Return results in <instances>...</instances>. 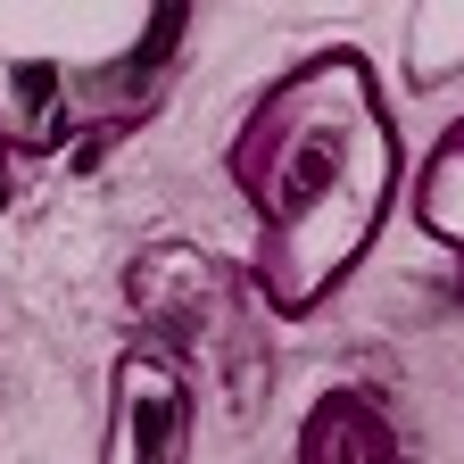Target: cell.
I'll use <instances>...</instances> for the list:
<instances>
[{
	"label": "cell",
	"mask_w": 464,
	"mask_h": 464,
	"mask_svg": "<svg viewBox=\"0 0 464 464\" xmlns=\"http://www.w3.org/2000/svg\"><path fill=\"white\" fill-rule=\"evenodd\" d=\"M224 174L249 208V299L307 324L365 266L406 191V133L382 67L357 42H324L241 108Z\"/></svg>",
	"instance_id": "obj_1"
},
{
	"label": "cell",
	"mask_w": 464,
	"mask_h": 464,
	"mask_svg": "<svg viewBox=\"0 0 464 464\" xmlns=\"http://www.w3.org/2000/svg\"><path fill=\"white\" fill-rule=\"evenodd\" d=\"M191 9L166 0H0V150L67 158L166 108Z\"/></svg>",
	"instance_id": "obj_2"
},
{
	"label": "cell",
	"mask_w": 464,
	"mask_h": 464,
	"mask_svg": "<svg viewBox=\"0 0 464 464\" xmlns=\"http://www.w3.org/2000/svg\"><path fill=\"white\" fill-rule=\"evenodd\" d=\"M191 440H199V398L183 357L166 340H125L108 357L100 464H191Z\"/></svg>",
	"instance_id": "obj_3"
},
{
	"label": "cell",
	"mask_w": 464,
	"mask_h": 464,
	"mask_svg": "<svg viewBox=\"0 0 464 464\" xmlns=\"http://www.w3.org/2000/svg\"><path fill=\"white\" fill-rule=\"evenodd\" d=\"M290 464H406L398 406L365 382H332L307 398L299 431H290Z\"/></svg>",
	"instance_id": "obj_4"
},
{
	"label": "cell",
	"mask_w": 464,
	"mask_h": 464,
	"mask_svg": "<svg viewBox=\"0 0 464 464\" xmlns=\"http://www.w3.org/2000/svg\"><path fill=\"white\" fill-rule=\"evenodd\" d=\"M406 208H415V224L431 232V241L456 257V274H464V116H456V125H440L431 158L415 166V191H406Z\"/></svg>",
	"instance_id": "obj_5"
},
{
	"label": "cell",
	"mask_w": 464,
	"mask_h": 464,
	"mask_svg": "<svg viewBox=\"0 0 464 464\" xmlns=\"http://www.w3.org/2000/svg\"><path fill=\"white\" fill-rule=\"evenodd\" d=\"M0 208H9V150H0Z\"/></svg>",
	"instance_id": "obj_6"
}]
</instances>
